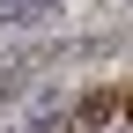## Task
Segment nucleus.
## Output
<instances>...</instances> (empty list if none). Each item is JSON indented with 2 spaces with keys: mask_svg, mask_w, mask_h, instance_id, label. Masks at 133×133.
<instances>
[{
  "mask_svg": "<svg viewBox=\"0 0 133 133\" xmlns=\"http://www.w3.org/2000/svg\"><path fill=\"white\" fill-rule=\"evenodd\" d=\"M8 96H22V66H0V104Z\"/></svg>",
  "mask_w": 133,
  "mask_h": 133,
  "instance_id": "nucleus-3",
  "label": "nucleus"
},
{
  "mask_svg": "<svg viewBox=\"0 0 133 133\" xmlns=\"http://www.w3.org/2000/svg\"><path fill=\"white\" fill-rule=\"evenodd\" d=\"M126 8H133V0H126Z\"/></svg>",
  "mask_w": 133,
  "mask_h": 133,
  "instance_id": "nucleus-5",
  "label": "nucleus"
},
{
  "mask_svg": "<svg viewBox=\"0 0 133 133\" xmlns=\"http://www.w3.org/2000/svg\"><path fill=\"white\" fill-rule=\"evenodd\" d=\"M44 15H59V0H0V30H30Z\"/></svg>",
  "mask_w": 133,
  "mask_h": 133,
  "instance_id": "nucleus-1",
  "label": "nucleus"
},
{
  "mask_svg": "<svg viewBox=\"0 0 133 133\" xmlns=\"http://www.w3.org/2000/svg\"><path fill=\"white\" fill-rule=\"evenodd\" d=\"M111 111H118V96H111V89L81 96V126H111Z\"/></svg>",
  "mask_w": 133,
  "mask_h": 133,
  "instance_id": "nucleus-2",
  "label": "nucleus"
},
{
  "mask_svg": "<svg viewBox=\"0 0 133 133\" xmlns=\"http://www.w3.org/2000/svg\"><path fill=\"white\" fill-rule=\"evenodd\" d=\"M118 133H133V126H118Z\"/></svg>",
  "mask_w": 133,
  "mask_h": 133,
  "instance_id": "nucleus-4",
  "label": "nucleus"
}]
</instances>
